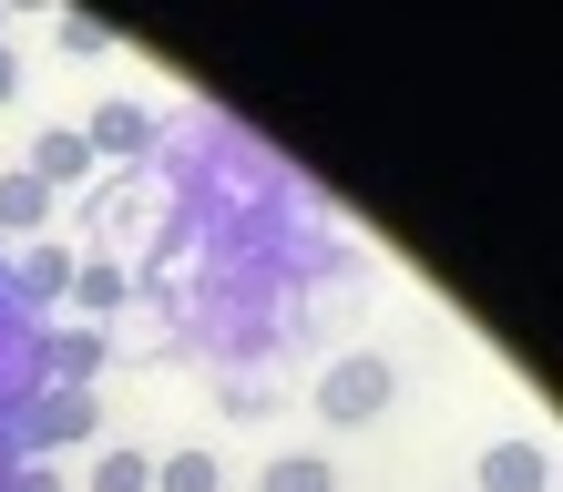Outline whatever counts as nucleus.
<instances>
[{
    "mask_svg": "<svg viewBox=\"0 0 563 492\" xmlns=\"http://www.w3.org/2000/svg\"><path fill=\"white\" fill-rule=\"evenodd\" d=\"M389 390H400V370H389L379 349H339L318 370V420L328 431H369V420L389 411Z\"/></svg>",
    "mask_w": 563,
    "mask_h": 492,
    "instance_id": "f257e3e1",
    "label": "nucleus"
},
{
    "mask_svg": "<svg viewBox=\"0 0 563 492\" xmlns=\"http://www.w3.org/2000/svg\"><path fill=\"white\" fill-rule=\"evenodd\" d=\"M92 431H103V401H92V390H52V380H42V401L11 420L21 462H52V451H73V441H92Z\"/></svg>",
    "mask_w": 563,
    "mask_h": 492,
    "instance_id": "f03ea898",
    "label": "nucleus"
},
{
    "mask_svg": "<svg viewBox=\"0 0 563 492\" xmlns=\"http://www.w3.org/2000/svg\"><path fill=\"white\" fill-rule=\"evenodd\" d=\"M42 401V318L11 298V277H0V420H21Z\"/></svg>",
    "mask_w": 563,
    "mask_h": 492,
    "instance_id": "7ed1b4c3",
    "label": "nucleus"
},
{
    "mask_svg": "<svg viewBox=\"0 0 563 492\" xmlns=\"http://www.w3.org/2000/svg\"><path fill=\"white\" fill-rule=\"evenodd\" d=\"M82 144H92V164H144L154 144H164V113L154 103H134V92H113V103H92V123H82Z\"/></svg>",
    "mask_w": 563,
    "mask_h": 492,
    "instance_id": "20e7f679",
    "label": "nucleus"
},
{
    "mask_svg": "<svg viewBox=\"0 0 563 492\" xmlns=\"http://www.w3.org/2000/svg\"><path fill=\"white\" fill-rule=\"evenodd\" d=\"M73 267H82V256L62 247V237H31L21 256H0V277H11V298H21L31 318H42L52 298H73Z\"/></svg>",
    "mask_w": 563,
    "mask_h": 492,
    "instance_id": "39448f33",
    "label": "nucleus"
},
{
    "mask_svg": "<svg viewBox=\"0 0 563 492\" xmlns=\"http://www.w3.org/2000/svg\"><path fill=\"white\" fill-rule=\"evenodd\" d=\"M113 370V328H42V380L52 390H92V380H103Z\"/></svg>",
    "mask_w": 563,
    "mask_h": 492,
    "instance_id": "423d86ee",
    "label": "nucleus"
},
{
    "mask_svg": "<svg viewBox=\"0 0 563 492\" xmlns=\"http://www.w3.org/2000/svg\"><path fill=\"white\" fill-rule=\"evenodd\" d=\"M21 175L42 185V195H62V185H82V195H92V144H82V123H42Z\"/></svg>",
    "mask_w": 563,
    "mask_h": 492,
    "instance_id": "0eeeda50",
    "label": "nucleus"
},
{
    "mask_svg": "<svg viewBox=\"0 0 563 492\" xmlns=\"http://www.w3.org/2000/svg\"><path fill=\"white\" fill-rule=\"evenodd\" d=\"M482 492H553V451L543 441H482Z\"/></svg>",
    "mask_w": 563,
    "mask_h": 492,
    "instance_id": "6e6552de",
    "label": "nucleus"
},
{
    "mask_svg": "<svg viewBox=\"0 0 563 492\" xmlns=\"http://www.w3.org/2000/svg\"><path fill=\"white\" fill-rule=\"evenodd\" d=\"M73 298H82V328L123 318V298H134V277H123V256H82V267H73Z\"/></svg>",
    "mask_w": 563,
    "mask_h": 492,
    "instance_id": "1a4fd4ad",
    "label": "nucleus"
},
{
    "mask_svg": "<svg viewBox=\"0 0 563 492\" xmlns=\"http://www.w3.org/2000/svg\"><path fill=\"white\" fill-rule=\"evenodd\" d=\"M256 492H339V462H328V451H277V462L256 472Z\"/></svg>",
    "mask_w": 563,
    "mask_h": 492,
    "instance_id": "9d476101",
    "label": "nucleus"
},
{
    "mask_svg": "<svg viewBox=\"0 0 563 492\" xmlns=\"http://www.w3.org/2000/svg\"><path fill=\"white\" fill-rule=\"evenodd\" d=\"M154 492H225L216 451H154Z\"/></svg>",
    "mask_w": 563,
    "mask_h": 492,
    "instance_id": "9b49d317",
    "label": "nucleus"
},
{
    "mask_svg": "<svg viewBox=\"0 0 563 492\" xmlns=\"http://www.w3.org/2000/svg\"><path fill=\"white\" fill-rule=\"evenodd\" d=\"M42 216H52L42 185H31V175H0V237H42Z\"/></svg>",
    "mask_w": 563,
    "mask_h": 492,
    "instance_id": "f8f14e48",
    "label": "nucleus"
},
{
    "mask_svg": "<svg viewBox=\"0 0 563 492\" xmlns=\"http://www.w3.org/2000/svg\"><path fill=\"white\" fill-rule=\"evenodd\" d=\"M92 492H154V451H134V441H113L103 462H92Z\"/></svg>",
    "mask_w": 563,
    "mask_h": 492,
    "instance_id": "ddd939ff",
    "label": "nucleus"
},
{
    "mask_svg": "<svg viewBox=\"0 0 563 492\" xmlns=\"http://www.w3.org/2000/svg\"><path fill=\"white\" fill-rule=\"evenodd\" d=\"M216 401H225V411H236V420H267V411H277V390H267V380H225V390H216Z\"/></svg>",
    "mask_w": 563,
    "mask_h": 492,
    "instance_id": "4468645a",
    "label": "nucleus"
},
{
    "mask_svg": "<svg viewBox=\"0 0 563 492\" xmlns=\"http://www.w3.org/2000/svg\"><path fill=\"white\" fill-rule=\"evenodd\" d=\"M103 42H113V31L92 21V11H62V52H103Z\"/></svg>",
    "mask_w": 563,
    "mask_h": 492,
    "instance_id": "2eb2a0df",
    "label": "nucleus"
},
{
    "mask_svg": "<svg viewBox=\"0 0 563 492\" xmlns=\"http://www.w3.org/2000/svg\"><path fill=\"white\" fill-rule=\"evenodd\" d=\"M0 492H62V472H52V462H11V482H0Z\"/></svg>",
    "mask_w": 563,
    "mask_h": 492,
    "instance_id": "dca6fc26",
    "label": "nucleus"
},
{
    "mask_svg": "<svg viewBox=\"0 0 563 492\" xmlns=\"http://www.w3.org/2000/svg\"><path fill=\"white\" fill-rule=\"evenodd\" d=\"M11 92H21V52L0 42V103H11Z\"/></svg>",
    "mask_w": 563,
    "mask_h": 492,
    "instance_id": "f3484780",
    "label": "nucleus"
},
{
    "mask_svg": "<svg viewBox=\"0 0 563 492\" xmlns=\"http://www.w3.org/2000/svg\"><path fill=\"white\" fill-rule=\"evenodd\" d=\"M11 462H21V441H11V420H0V482H11Z\"/></svg>",
    "mask_w": 563,
    "mask_h": 492,
    "instance_id": "a211bd4d",
    "label": "nucleus"
},
{
    "mask_svg": "<svg viewBox=\"0 0 563 492\" xmlns=\"http://www.w3.org/2000/svg\"><path fill=\"white\" fill-rule=\"evenodd\" d=\"M0 21H11V11H0Z\"/></svg>",
    "mask_w": 563,
    "mask_h": 492,
    "instance_id": "6ab92c4d",
    "label": "nucleus"
},
{
    "mask_svg": "<svg viewBox=\"0 0 563 492\" xmlns=\"http://www.w3.org/2000/svg\"><path fill=\"white\" fill-rule=\"evenodd\" d=\"M0 256H11V247H0Z\"/></svg>",
    "mask_w": 563,
    "mask_h": 492,
    "instance_id": "aec40b11",
    "label": "nucleus"
}]
</instances>
